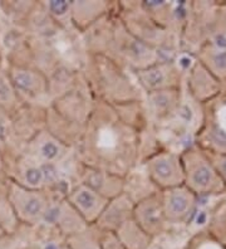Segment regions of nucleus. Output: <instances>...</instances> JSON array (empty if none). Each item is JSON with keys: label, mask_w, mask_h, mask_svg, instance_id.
Wrapping results in <instances>:
<instances>
[{"label": "nucleus", "mask_w": 226, "mask_h": 249, "mask_svg": "<svg viewBox=\"0 0 226 249\" xmlns=\"http://www.w3.org/2000/svg\"><path fill=\"white\" fill-rule=\"evenodd\" d=\"M94 105L96 100L83 79V82L78 81L72 89L53 98L49 107L60 116H63L64 119L75 124H86L93 111Z\"/></svg>", "instance_id": "9d476101"}, {"label": "nucleus", "mask_w": 226, "mask_h": 249, "mask_svg": "<svg viewBox=\"0 0 226 249\" xmlns=\"http://www.w3.org/2000/svg\"><path fill=\"white\" fill-rule=\"evenodd\" d=\"M132 219L152 239L161 235L167 225L163 213L161 190L146 195L145 197L136 201Z\"/></svg>", "instance_id": "4468645a"}, {"label": "nucleus", "mask_w": 226, "mask_h": 249, "mask_svg": "<svg viewBox=\"0 0 226 249\" xmlns=\"http://www.w3.org/2000/svg\"><path fill=\"white\" fill-rule=\"evenodd\" d=\"M115 9H117L113 12L116 18L128 33L161 51L166 44V33L169 31L148 16L141 1H118L115 3Z\"/></svg>", "instance_id": "39448f33"}, {"label": "nucleus", "mask_w": 226, "mask_h": 249, "mask_svg": "<svg viewBox=\"0 0 226 249\" xmlns=\"http://www.w3.org/2000/svg\"><path fill=\"white\" fill-rule=\"evenodd\" d=\"M181 89H163V91L146 93L145 106L150 121L165 122L176 116L181 105Z\"/></svg>", "instance_id": "6ab92c4d"}, {"label": "nucleus", "mask_w": 226, "mask_h": 249, "mask_svg": "<svg viewBox=\"0 0 226 249\" xmlns=\"http://www.w3.org/2000/svg\"><path fill=\"white\" fill-rule=\"evenodd\" d=\"M139 136L121 120L115 107L96 101L77 147L79 162L127 178L139 162Z\"/></svg>", "instance_id": "f257e3e1"}, {"label": "nucleus", "mask_w": 226, "mask_h": 249, "mask_svg": "<svg viewBox=\"0 0 226 249\" xmlns=\"http://www.w3.org/2000/svg\"><path fill=\"white\" fill-rule=\"evenodd\" d=\"M72 150L47 128H42L25 141L24 154L42 164L57 167L68 159Z\"/></svg>", "instance_id": "ddd939ff"}, {"label": "nucleus", "mask_w": 226, "mask_h": 249, "mask_svg": "<svg viewBox=\"0 0 226 249\" xmlns=\"http://www.w3.org/2000/svg\"><path fill=\"white\" fill-rule=\"evenodd\" d=\"M10 181L32 190H58L57 167L39 162L21 152L12 167Z\"/></svg>", "instance_id": "0eeeda50"}, {"label": "nucleus", "mask_w": 226, "mask_h": 249, "mask_svg": "<svg viewBox=\"0 0 226 249\" xmlns=\"http://www.w3.org/2000/svg\"><path fill=\"white\" fill-rule=\"evenodd\" d=\"M205 151L212 165H214V167L216 169L219 177L223 180L226 189V154H219V152L208 151V150H205Z\"/></svg>", "instance_id": "cd10ccee"}, {"label": "nucleus", "mask_w": 226, "mask_h": 249, "mask_svg": "<svg viewBox=\"0 0 226 249\" xmlns=\"http://www.w3.org/2000/svg\"><path fill=\"white\" fill-rule=\"evenodd\" d=\"M67 201L88 225H94L103 213L108 199L94 192L83 182L77 181L64 193Z\"/></svg>", "instance_id": "2eb2a0df"}, {"label": "nucleus", "mask_w": 226, "mask_h": 249, "mask_svg": "<svg viewBox=\"0 0 226 249\" xmlns=\"http://www.w3.org/2000/svg\"><path fill=\"white\" fill-rule=\"evenodd\" d=\"M187 87H189L191 97L199 104L210 102L212 98L220 93V81L215 78L197 61L190 70V74L187 78Z\"/></svg>", "instance_id": "412c9836"}, {"label": "nucleus", "mask_w": 226, "mask_h": 249, "mask_svg": "<svg viewBox=\"0 0 226 249\" xmlns=\"http://www.w3.org/2000/svg\"><path fill=\"white\" fill-rule=\"evenodd\" d=\"M184 169V185L196 196L220 195L226 193L223 180L209 159L208 154L197 143L180 152Z\"/></svg>", "instance_id": "7ed1b4c3"}, {"label": "nucleus", "mask_w": 226, "mask_h": 249, "mask_svg": "<svg viewBox=\"0 0 226 249\" xmlns=\"http://www.w3.org/2000/svg\"><path fill=\"white\" fill-rule=\"evenodd\" d=\"M70 249H103L100 239V229L89 225L85 231L66 238Z\"/></svg>", "instance_id": "a878e982"}, {"label": "nucleus", "mask_w": 226, "mask_h": 249, "mask_svg": "<svg viewBox=\"0 0 226 249\" xmlns=\"http://www.w3.org/2000/svg\"><path fill=\"white\" fill-rule=\"evenodd\" d=\"M167 224H180L190 219L197 205V196L185 185L161 192Z\"/></svg>", "instance_id": "dca6fc26"}, {"label": "nucleus", "mask_w": 226, "mask_h": 249, "mask_svg": "<svg viewBox=\"0 0 226 249\" xmlns=\"http://www.w3.org/2000/svg\"><path fill=\"white\" fill-rule=\"evenodd\" d=\"M5 171V161H4L3 154L0 151V175Z\"/></svg>", "instance_id": "c85d7f7f"}, {"label": "nucleus", "mask_w": 226, "mask_h": 249, "mask_svg": "<svg viewBox=\"0 0 226 249\" xmlns=\"http://www.w3.org/2000/svg\"><path fill=\"white\" fill-rule=\"evenodd\" d=\"M160 52V49L137 39L128 33L115 16L113 36L108 57L113 58L123 67L130 68V71H139L163 61Z\"/></svg>", "instance_id": "20e7f679"}, {"label": "nucleus", "mask_w": 226, "mask_h": 249, "mask_svg": "<svg viewBox=\"0 0 226 249\" xmlns=\"http://www.w3.org/2000/svg\"><path fill=\"white\" fill-rule=\"evenodd\" d=\"M45 12L58 28L72 27V12L70 1L64 0H49L43 1Z\"/></svg>", "instance_id": "bb28decb"}, {"label": "nucleus", "mask_w": 226, "mask_h": 249, "mask_svg": "<svg viewBox=\"0 0 226 249\" xmlns=\"http://www.w3.org/2000/svg\"><path fill=\"white\" fill-rule=\"evenodd\" d=\"M45 128L59 139L62 142L72 149H77L85 135L86 124H79L64 119L63 116L57 113L52 107H47L45 117Z\"/></svg>", "instance_id": "4be33fe9"}, {"label": "nucleus", "mask_w": 226, "mask_h": 249, "mask_svg": "<svg viewBox=\"0 0 226 249\" xmlns=\"http://www.w3.org/2000/svg\"><path fill=\"white\" fill-rule=\"evenodd\" d=\"M8 73L24 104H34L51 94L48 74L33 64H10Z\"/></svg>", "instance_id": "1a4fd4ad"}, {"label": "nucleus", "mask_w": 226, "mask_h": 249, "mask_svg": "<svg viewBox=\"0 0 226 249\" xmlns=\"http://www.w3.org/2000/svg\"><path fill=\"white\" fill-rule=\"evenodd\" d=\"M88 89L98 102L118 106L133 101H143L142 91L122 64L105 54L88 53L82 72Z\"/></svg>", "instance_id": "f03ea898"}, {"label": "nucleus", "mask_w": 226, "mask_h": 249, "mask_svg": "<svg viewBox=\"0 0 226 249\" xmlns=\"http://www.w3.org/2000/svg\"><path fill=\"white\" fill-rule=\"evenodd\" d=\"M115 9V1H70L73 27L85 33L97 21L109 16Z\"/></svg>", "instance_id": "aec40b11"}, {"label": "nucleus", "mask_w": 226, "mask_h": 249, "mask_svg": "<svg viewBox=\"0 0 226 249\" xmlns=\"http://www.w3.org/2000/svg\"><path fill=\"white\" fill-rule=\"evenodd\" d=\"M133 207L135 200L126 192L122 193L108 201L94 227L100 231L115 233L121 225L132 219Z\"/></svg>", "instance_id": "a211bd4d"}, {"label": "nucleus", "mask_w": 226, "mask_h": 249, "mask_svg": "<svg viewBox=\"0 0 226 249\" xmlns=\"http://www.w3.org/2000/svg\"><path fill=\"white\" fill-rule=\"evenodd\" d=\"M51 197L47 213L44 215L43 224L54 229L58 234L64 238L85 231L89 225L81 218L73 207L67 201L64 193L58 190H49Z\"/></svg>", "instance_id": "9b49d317"}, {"label": "nucleus", "mask_w": 226, "mask_h": 249, "mask_svg": "<svg viewBox=\"0 0 226 249\" xmlns=\"http://www.w3.org/2000/svg\"><path fill=\"white\" fill-rule=\"evenodd\" d=\"M197 62L220 82L226 78V47H215L204 43L200 47Z\"/></svg>", "instance_id": "5701e85b"}, {"label": "nucleus", "mask_w": 226, "mask_h": 249, "mask_svg": "<svg viewBox=\"0 0 226 249\" xmlns=\"http://www.w3.org/2000/svg\"><path fill=\"white\" fill-rule=\"evenodd\" d=\"M131 72L139 89L145 93L163 89H178L181 87L182 71L174 61L163 59L147 68Z\"/></svg>", "instance_id": "f8f14e48"}, {"label": "nucleus", "mask_w": 226, "mask_h": 249, "mask_svg": "<svg viewBox=\"0 0 226 249\" xmlns=\"http://www.w3.org/2000/svg\"><path fill=\"white\" fill-rule=\"evenodd\" d=\"M143 165L148 180L161 192L184 185V169L177 152L167 150L152 152L146 158Z\"/></svg>", "instance_id": "6e6552de"}, {"label": "nucleus", "mask_w": 226, "mask_h": 249, "mask_svg": "<svg viewBox=\"0 0 226 249\" xmlns=\"http://www.w3.org/2000/svg\"><path fill=\"white\" fill-rule=\"evenodd\" d=\"M66 243H67V242H66ZM63 249H70V247H68V246H67V244H66V246L63 247Z\"/></svg>", "instance_id": "c756f323"}, {"label": "nucleus", "mask_w": 226, "mask_h": 249, "mask_svg": "<svg viewBox=\"0 0 226 249\" xmlns=\"http://www.w3.org/2000/svg\"><path fill=\"white\" fill-rule=\"evenodd\" d=\"M124 249H148L152 238L148 237L139 225L133 222V219L121 225L115 231Z\"/></svg>", "instance_id": "b1692460"}, {"label": "nucleus", "mask_w": 226, "mask_h": 249, "mask_svg": "<svg viewBox=\"0 0 226 249\" xmlns=\"http://www.w3.org/2000/svg\"><path fill=\"white\" fill-rule=\"evenodd\" d=\"M51 192L32 190L8 180L6 199L9 201L17 220L30 227L43 225Z\"/></svg>", "instance_id": "423d86ee"}, {"label": "nucleus", "mask_w": 226, "mask_h": 249, "mask_svg": "<svg viewBox=\"0 0 226 249\" xmlns=\"http://www.w3.org/2000/svg\"><path fill=\"white\" fill-rule=\"evenodd\" d=\"M24 105L10 79L8 71L0 66V111L13 115Z\"/></svg>", "instance_id": "393cba45"}, {"label": "nucleus", "mask_w": 226, "mask_h": 249, "mask_svg": "<svg viewBox=\"0 0 226 249\" xmlns=\"http://www.w3.org/2000/svg\"><path fill=\"white\" fill-rule=\"evenodd\" d=\"M77 177L79 182L86 184L108 200L118 196L126 190V178L98 167L89 166L83 162L78 164Z\"/></svg>", "instance_id": "f3484780"}]
</instances>
